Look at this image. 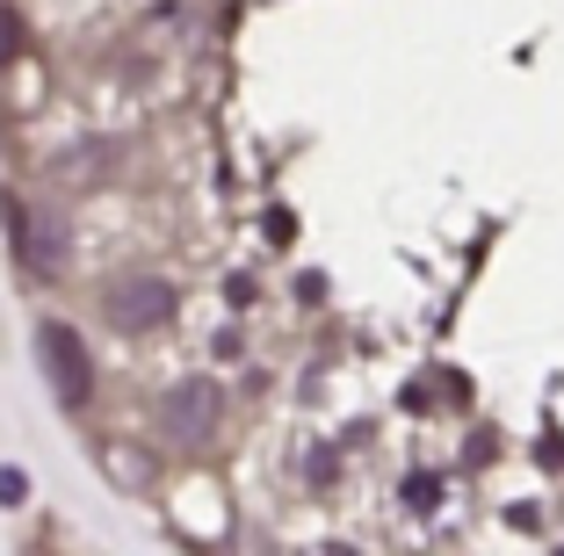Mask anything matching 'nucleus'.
Returning a JSON list of instances; mask_svg holds the SVG:
<instances>
[{
    "mask_svg": "<svg viewBox=\"0 0 564 556\" xmlns=\"http://www.w3.org/2000/svg\"><path fill=\"white\" fill-rule=\"evenodd\" d=\"M0 217H8V246L22 253V268H30V275H44V282L66 275L73 239H66V225H58V217H51V210H30L15 188H0Z\"/></svg>",
    "mask_w": 564,
    "mask_h": 556,
    "instance_id": "f257e3e1",
    "label": "nucleus"
},
{
    "mask_svg": "<svg viewBox=\"0 0 564 556\" xmlns=\"http://www.w3.org/2000/svg\"><path fill=\"white\" fill-rule=\"evenodd\" d=\"M36 361H44L51 397H58L66 412H80L87 397H95V361H87V347H80V332H73V326L44 318V326H36Z\"/></svg>",
    "mask_w": 564,
    "mask_h": 556,
    "instance_id": "f03ea898",
    "label": "nucleus"
},
{
    "mask_svg": "<svg viewBox=\"0 0 564 556\" xmlns=\"http://www.w3.org/2000/svg\"><path fill=\"white\" fill-rule=\"evenodd\" d=\"M174 304H182V290L166 275H131V282H117V290L101 296V318L117 332H160L166 318H174Z\"/></svg>",
    "mask_w": 564,
    "mask_h": 556,
    "instance_id": "7ed1b4c3",
    "label": "nucleus"
},
{
    "mask_svg": "<svg viewBox=\"0 0 564 556\" xmlns=\"http://www.w3.org/2000/svg\"><path fill=\"white\" fill-rule=\"evenodd\" d=\"M217 412H225V391H217L210 377H182L174 391H166L160 419H166V434H174V441H210V434H217Z\"/></svg>",
    "mask_w": 564,
    "mask_h": 556,
    "instance_id": "20e7f679",
    "label": "nucleus"
},
{
    "mask_svg": "<svg viewBox=\"0 0 564 556\" xmlns=\"http://www.w3.org/2000/svg\"><path fill=\"white\" fill-rule=\"evenodd\" d=\"M434 499H442V484H434V477H413V484H405V506H413V513H427Z\"/></svg>",
    "mask_w": 564,
    "mask_h": 556,
    "instance_id": "39448f33",
    "label": "nucleus"
},
{
    "mask_svg": "<svg viewBox=\"0 0 564 556\" xmlns=\"http://www.w3.org/2000/svg\"><path fill=\"white\" fill-rule=\"evenodd\" d=\"M30 499V477L22 470H0V506H22Z\"/></svg>",
    "mask_w": 564,
    "mask_h": 556,
    "instance_id": "423d86ee",
    "label": "nucleus"
},
{
    "mask_svg": "<svg viewBox=\"0 0 564 556\" xmlns=\"http://www.w3.org/2000/svg\"><path fill=\"white\" fill-rule=\"evenodd\" d=\"M22 51V30H15V15H8V8H0V66H8V58H15Z\"/></svg>",
    "mask_w": 564,
    "mask_h": 556,
    "instance_id": "0eeeda50",
    "label": "nucleus"
}]
</instances>
